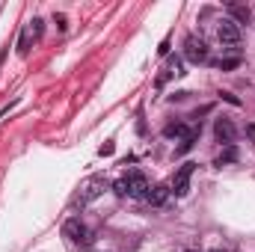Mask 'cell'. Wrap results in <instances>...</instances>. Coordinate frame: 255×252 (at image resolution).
Instances as JSON below:
<instances>
[{
  "instance_id": "cell-1",
  "label": "cell",
  "mask_w": 255,
  "mask_h": 252,
  "mask_svg": "<svg viewBox=\"0 0 255 252\" xmlns=\"http://www.w3.org/2000/svg\"><path fill=\"white\" fill-rule=\"evenodd\" d=\"M113 190L119 196H131V199H145V193H149V181H145V175L139 169H128L125 178H119V181L113 184Z\"/></svg>"
},
{
  "instance_id": "cell-6",
  "label": "cell",
  "mask_w": 255,
  "mask_h": 252,
  "mask_svg": "<svg viewBox=\"0 0 255 252\" xmlns=\"http://www.w3.org/2000/svg\"><path fill=\"white\" fill-rule=\"evenodd\" d=\"M193 169H196V163H184V166H181V169L175 172V178H172V190H169V193H175V196H187Z\"/></svg>"
},
{
  "instance_id": "cell-4",
  "label": "cell",
  "mask_w": 255,
  "mask_h": 252,
  "mask_svg": "<svg viewBox=\"0 0 255 252\" xmlns=\"http://www.w3.org/2000/svg\"><path fill=\"white\" fill-rule=\"evenodd\" d=\"M184 57L190 59V62H208V45L199 39V36H187L184 39Z\"/></svg>"
},
{
  "instance_id": "cell-5",
  "label": "cell",
  "mask_w": 255,
  "mask_h": 252,
  "mask_svg": "<svg viewBox=\"0 0 255 252\" xmlns=\"http://www.w3.org/2000/svg\"><path fill=\"white\" fill-rule=\"evenodd\" d=\"M216 36H220V42L229 45V48H237V45H240V27H237L232 18H223V21H220Z\"/></svg>"
},
{
  "instance_id": "cell-13",
  "label": "cell",
  "mask_w": 255,
  "mask_h": 252,
  "mask_svg": "<svg viewBox=\"0 0 255 252\" xmlns=\"http://www.w3.org/2000/svg\"><path fill=\"white\" fill-rule=\"evenodd\" d=\"M237 65H240V57H226V59L216 62V68H223V71H235Z\"/></svg>"
},
{
  "instance_id": "cell-14",
  "label": "cell",
  "mask_w": 255,
  "mask_h": 252,
  "mask_svg": "<svg viewBox=\"0 0 255 252\" xmlns=\"http://www.w3.org/2000/svg\"><path fill=\"white\" fill-rule=\"evenodd\" d=\"M30 30H33L36 39H42V33H45V21H42V18H33V21H30Z\"/></svg>"
},
{
  "instance_id": "cell-8",
  "label": "cell",
  "mask_w": 255,
  "mask_h": 252,
  "mask_svg": "<svg viewBox=\"0 0 255 252\" xmlns=\"http://www.w3.org/2000/svg\"><path fill=\"white\" fill-rule=\"evenodd\" d=\"M226 9H229V15H232V21H235V24H249V18H252L249 6H240V3H229Z\"/></svg>"
},
{
  "instance_id": "cell-12",
  "label": "cell",
  "mask_w": 255,
  "mask_h": 252,
  "mask_svg": "<svg viewBox=\"0 0 255 252\" xmlns=\"http://www.w3.org/2000/svg\"><path fill=\"white\" fill-rule=\"evenodd\" d=\"M237 160V149L235 146H226V152L216 157V166H226V163H235Z\"/></svg>"
},
{
  "instance_id": "cell-11",
  "label": "cell",
  "mask_w": 255,
  "mask_h": 252,
  "mask_svg": "<svg viewBox=\"0 0 255 252\" xmlns=\"http://www.w3.org/2000/svg\"><path fill=\"white\" fill-rule=\"evenodd\" d=\"M33 42H36V36H33V30L27 27V30L21 33V39H18V54H27V51L33 48Z\"/></svg>"
},
{
  "instance_id": "cell-7",
  "label": "cell",
  "mask_w": 255,
  "mask_h": 252,
  "mask_svg": "<svg viewBox=\"0 0 255 252\" xmlns=\"http://www.w3.org/2000/svg\"><path fill=\"white\" fill-rule=\"evenodd\" d=\"M214 134H216V139H220V142H226V146H235V136H237V128H235V122H232V119L220 116V119L214 122Z\"/></svg>"
},
{
  "instance_id": "cell-18",
  "label": "cell",
  "mask_w": 255,
  "mask_h": 252,
  "mask_svg": "<svg viewBox=\"0 0 255 252\" xmlns=\"http://www.w3.org/2000/svg\"><path fill=\"white\" fill-rule=\"evenodd\" d=\"M214 252H220V249H214Z\"/></svg>"
},
{
  "instance_id": "cell-2",
  "label": "cell",
  "mask_w": 255,
  "mask_h": 252,
  "mask_svg": "<svg viewBox=\"0 0 255 252\" xmlns=\"http://www.w3.org/2000/svg\"><path fill=\"white\" fill-rule=\"evenodd\" d=\"M62 234H65L71 243L83 246V249H89V246H92V232L86 229V223H83L80 217H68V220L62 223Z\"/></svg>"
},
{
  "instance_id": "cell-15",
  "label": "cell",
  "mask_w": 255,
  "mask_h": 252,
  "mask_svg": "<svg viewBox=\"0 0 255 252\" xmlns=\"http://www.w3.org/2000/svg\"><path fill=\"white\" fill-rule=\"evenodd\" d=\"M220 98H223V101H229L232 107H240V98H237V95H232V92H220Z\"/></svg>"
},
{
  "instance_id": "cell-3",
  "label": "cell",
  "mask_w": 255,
  "mask_h": 252,
  "mask_svg": "<svg viewBox=\"0 0 255 252\" xmlns=\"http://www.w3.org/2000/svg\"><path fill=\"white\" fill-rule=\"evenodd\" d=\"M104 187H107V181H104V175H92L89 181L80 187V196H78V205L83 208V205H89L92 199H98L101 193H104Z\"/></svg>"
},
{
  "instance_id": "cell-9",
  "label": "cell",
  "mask_w": 255,
  "mask_h": 252,
  "mask_svg": "<svg viewBox=\"0 0 255 252\" xmlns=\"http://www.w3.org/2000/svg\"><path fill=\"white\" fill-rule=\"evenodd\" d=\"M163 134H166L169 139H184V136H190L193 131H187V125H184V122H169V125L163 128Z\"/></svg>"
},
{
  "instance_id": "cell-10",
  "label": "cell",
  "mask_w": 255,
  "mask_h": 252,
  "mask_svg": "<svg viewBox=\"0 0 255 252\" xmlns=\"http://www.w3.org/2000/svg\"><path fill=\"white\" fill-rule=\"evenodd\" d=\"M166 196H169V187L155 184L149 193H145V202H149V205H163V202H166Z\"/></svg>"
},
{
  "instance_id": "cell-17",
  "label": "cell",
  "mask_w": 255,
  "mask_h": 252,
  "mask_svg": "<svg viewBox=\"0 0 255 252\" xmlns=\"http://www.w3.org/2000/svg\"><path fill=\"white\" fill-rule=\"evenodd\" d=\"M101 155H113V142H104V146H101Z\"/></svg>"
},
{
  "instance_id": "cell-16",
  "label": "cell",
  "mask_w": 255,
  "mask_h": 252,
  "mask_svg": "<svg viewBox=\"0 0 255 252\" xmlns=\"http://www.w3.org/2000/svg\"><path fill=\"white\" fill-rule=\"evenodd\" d=\"M157 54H160V57H166V54H169V39H163V42H160V48H157Z\"/></svg>"
}]
</instances>
